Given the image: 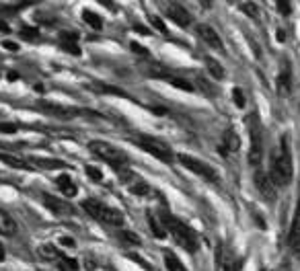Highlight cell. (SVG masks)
I'll return each instance as SVG.
<instances>
[{"label": "cell", "instance_id": "1", "mask_svg": "<svg viewBox=\"0 0 300 271\" xmlns=\"http://www.w3.org/2000/svg\"><path fill=\"white\" fill-rule=\"evenodd\" d=\"M292 175H294L292 152H290V146H288V138H284L282 144L271 152L270 177H271V181L278 187H288V185L292 183Z\"/></svg>", "mask_w": 300, "mask_h": 271}, {"label": "cell", "instance_id": "2", "mask_svg": "<svg viewBox=\"0 0 300 271\" xmlns=\"http://www.w3.org/2000/svg\"><path fill=\"white\" fill-rule=\"evenodd\" d=\"M160 222H163L167 234H171L179 246H183L187 253L198 251V237H195V232L187 226L185 222H181L179 218L171 216L169 211H163V214H160Z\"/></svg>", "mask_w": 300, "mask_h": 271}, {"label": "cell", "instance_id": "3", "mask_svg": "<svg viewBox=\"0 0 300 271\" xmlns=\"http://www.w3.org/2000/svg\"><path fill=\"white\" fill-rule=\"evenodd\" d=\"M83 210L87 211L90 218H95V220H99L103 224H107V226H121V224H123V214H121V211L111 208V206H107V204H103V202H99V199H93V197L85 199V202H83Z\"/></svg>", "mask_w": 300, "mask_h": 271}, {"label": "cell", "instance_id": "4", "mask_svg": "<svg viewBox=\"0 0 300 271\" xmlns=\"http://www.w3.org/2000/svg\"><path fill=\"white\" fill-rule=\"evenodd\" d=\"M89 150L93 152V154L101 160H105L107 164H111L113 169H125L128 167V156H125V152H121L120 148H115L107 142H103V140H93V142H89Z\"/></svg>", "mask_w": 300, "mask_h": 271}, {"label": "cell", "instance_id": "5", "mask_svg": "<svg viewBox=\"0 0 300 271\" xmlns=\"http://www.w3.org/2000/svg\"><path fill=\"white\" fill-rule=\"evenodd\" d=\"M130 140L138 148H142L144 152H148L150 156H154V158L163 160V162H171L173 160V150L169 148V144L163 142V140L152 138V136H144V134H138V136H134Z\"/></svg>", "mask_w": 300, "mask_h": 271}, {"label": "cell", "instance_id": "6", "mask_svg": "<svg viewBox=\"0 0 300 271\" xmlns=\"http://www.w3.org/2000/svg\"><path fill=\"white\" fill-rule=\"evenodd\" d=\"M146 74L152 76V78H158V80H165V82H169V85L175 87V89L187 90V92L193 90V85H191L187 78L179 76L177 72H173L171 68H167V66H163V64H150V66L146 68Z\"/></svg>", "mask_w": 300, "mask_h": 271}, {"label": "cell", "instance_id": "7", "mask_svg": "<svg viewBox=\"0 0 300 271\" xmlns=\"http://www.w3.org/2000/svg\"><path fill=\"white\" fill-rule=\"evenodd\" d=\"M177 160H179L187 171H191V173H195V175L204 177L206 181L218 183V173H216L208 162H204V160H200V158H195V156H189V154H179Z\"/></svg>", "mask_w": 300, "mask_h": 271}, {"label": "cell", "instance_id": "8", "mask_svg": "<svg viewBox=\"0 0 300 271\" xmlns=\"http://www.w3.org/2000/svg\"><path fill=\"white\" fill-rule=\"evenodd\" d=\"M251 148H249V162L253 167H257L263 158V138H261V125H259V120L255 115L251 117Z\"/></svg>", "mask_w": 300, "mask_h": 271}, {"label": "cell", "instance_id": "9", "mask_svg": "<svg viewBox=\"0 0 300 271\" xmlns=\"http://www.w3.org/2000/svg\"><path fill=\"white\" fill-rule=\"evenodd\" d=\"M41 199H43V206L48 208L54 216H60V218H64V216H74V208L68 204L66 199L54 197V195H48V193H43Z\"/></svg>", "mask_w": 300, "mask_h": 271}, {"label": "cell", "instance_id": "10", "mask_svg": "<svg viewBox=\"0 0 300 271\" xmlns=\"http://www.w3.org/2000/svg\"><path fill=\"white\" fill-rule=\"evenodd\" d=\"M165 13L167 17L173 21V23H177L179 27H187L191 25V15H189V10L185 6H181L177 2H167L165 4Z\"/></svg>", "mask_w": 300, "mask_h": 271}, {"label": "cell", "instance_id": "11", "mask_svg": "<svg viewBox=\"0 0 300 271\" xmlns=\"http://www.w3.org/2000/svg\"><path fill=\"white\" fill-rule=\"evenodd\" d=\"M195 33H198L200 39H202L204 43L210 45L212 50H216V52H224V43H222L220 35L216 33L214 27H210V25H198V27H195Z\"/></svg>", "mask_w": 300, "mask_h": 271}, {"label": "cell", "instance_id": "12", "mask_svg": "<svg viewBox=\"0 0 300 271\" xmlns=\"http://www.w3.org/2000/svg\"><path fill=\"white\" fill-rule=\"evenodd\" d=\"M240 148V140L237 136L235 129H226L220 138V144H218V150H220V154L224 156H235Z\"/></svg>", "mask_w": 300, "mask_h": 271}, {"label": "cell", "instance_id": "13", "mask_svg": "<svg viewBox=\"0 0 300 271\" xmlns=\"http://www.w3.org/2000/svg\"><path fill=\"white\" fill-rule=\"evenodd\" d=\"M255 187H257V191L268 199V202H273L275 199V185L273 181H271V177H270V173L265 175V173H255Z\"/></svg>", "mask_w": 300, "mask_h": 271}, {"label": "cell", "instance_id": "14", "mask_svg": "<svg viewBox=\"0 0 300 271\" xmlns=\"http://www.w3.org/2000/svg\"><path fill=\"white\" fill-rule=\"evenodd\" d=\"M58 43L60 48L68 54H74V56H80V48H78V33L74 31H62L60 37H58Z\"/></svg>", "mask_w": 300, "mask_h": 271}, {"label": "cell", "instance_id": "15", "mask_svg": "<svg viewBox=\"0 0 300 271\" xmlns=\"http://www.w3.org/2000/svg\"><path fill=\"white\" fill-rule=\"evenodd\" d=\"M39 109L48 111L54 117H74L78 111L72 107H62V105H56V103H48V101H41L39 103Z\"/></svg>", "mask_w": 300, "mask_h": 271}, {"label": "cell", "instance_id": "16", "mask_svg": "<svg viewBox=\"0 0 300 271\" xmlns=\"http://www.w3.org/2000/svg\"><path fill=\"white\" fill-rule=\"evenodd\" d=\"M218 271H239L237 259L224 246H220V251H218Z\"/></svg>", "mask_w": 300, "mask_h": 271}, {"label": "cell", "instance_id": "17", "mask_svg": "<svg viewBox=\"0 0 300 271\" xmlns=\"http://www.w3.org/2000/svg\"><path fill=\"white\" fill-rule=\"evenodd\" d=\"M0 234H4V237H15L17 234L15 218L10 216L8 211H2V210H0Z\"/></svg>", "mask_w": 300, "mask_h": 271}, {"label": "cell", "instance_id": "18", "mask_svg": "<svg viewBox=\"0 0 300 271\" xmlns=\"http://www.w3.org/2000/svg\"><path fill=\"white\" fill-rule=\"evenodd\" d=\"M56 185H58V189H60L66 197H74L76 191H78L76 185H74V181H72L68 175H60V177H58V179H56Z\"/></svg>", "mask_w": 300, "mask_h": 271}, {"label": "cell", "instance_id": "19", "mask_svg": "<svg viewBox=\"0 0 300 271\" xmlns=\"http://www.w3.org/2000/svg\"><path fill=\"white\" fill-rule=\"evenodd\" d=\"M278 92L280 95H288V92H290V89H292V74H290V68H284L282 72L278 74Z\"/></svg>", "mask_w": 300, "mask_h": 271}, {"label": "cell", "instance_id": "20", "mask_svg": "<svg viewBox=\"0 0 300 271\" xmlns=\"http://www.w3.org/2000/svg\"><path fill=\"white\" fill-rule=\"evenodd\" d=\"M37 253H39L41 259H45V261H60V259L64 257L60 253V249L54 246V244H41L39 249H37Z\"/></svg>", "mask_w": 300, "mask_h": 271}, {"label": "cell", "instance_id": "21", "mask_svg": "<svg viewBox=\"0 0 300 271\" xmlns=\"http://www.w3.org/2000/svg\"><path fill=\"white\" fill-rule=\"evenodd\" d=\"M0 160L6 162L8 167H13V169H31L25 160H21V158H17L13 154H4V152H0Z\"/></svg>", "mask_w": 300, "mask_h": 271}, {"label": "cell", "instance_id": "22", "mask_svg": "<svg viewBox=\"0 0 300 271\" xmlns=\"http://www.w3.org/2000/svg\"><path fill=\"white\" fill-rule=\"evenodd\" d=\"M290 246H292V251L300 257V220H296L294 226H292V232H290Z\"/></svg>", "mask_w": 300, "mask_h": 271}, {"label": "cell", "instance_id": "23", "mask_svg": "<svg viewBox=\"0 0 300 271\" xmlns=\"http://www.w3.org/2000/svg\"><path fill=\"white\" fill-rule=\"evenodd\" d=\"M83 19H85V23L89 27H93V29H101L103 27V19L99 17V15H95L93 10H83Z\"/></svg>", "mask_w": 300, "mask_h": 271}, {"label": "cell", "instance_id": "24", "mask_svg": "<svg viewBox=\"0 0 300 271\" xmlns=\"http://www.w3.org/2000/svg\"><path fill=\"white\" fill-rule=\"evenodd\" d=\"M206 64H208V70H210V74H212L216 80L224 78V68L218 64L216 60H212V58H206Z\"/></svg>", "mask_w": 300, "mask_h": 271}, {"label": "cell", "instance_id": "25", "mask_svg": "<svg viewBox=\"0 0 300 271\" xmlns=\"http://www.w3.org/2000/svg\"><path fill=\"white\" fill-rule=\"evenodd\" d=\"M148 224H150V228H152V232H154V237H156V239H165L167 230H165V226H163V222L158 224V222L154 220L152 214H148Z\"/></svg>", "mask_w": 300, "mask_h": 271}, {"label": "cell", "instance_id": "26", "mask_svg": "<svg viewBox=\"0 0 300 271\" xmlns=\"http://www.w3.org/2000/svg\"><path fill=\"white\" fill-rule=\"evenodd\" d=\"M21 37L25 39V41H37L39 39V31L35 29V27H27V25H23L21 27Z\"/></svg>", "mask_w": 300, "mask_h": 271}, {"label": "cell", "instance_id": "27", "mask_svg": "<svg viewBox=\"0 0 300 271\" xmlns=\"http://www.w3.org/2000/svg\"><path fill=\"white\" fill-rule=\"evenodd\" d=\"M130 191L134 193V195H148L150 193V187L144 183V181H140V179H138L132 187H130Z\"/></svg>", "mask_w": 300, "mask_h": 271}, {"label": "cell", "instance_id": "28", "mask_svg": "<svg viewBox=\"0 0 300 271\" xmlns=\"http://www.w3.org/2000/svg\"><path fill=\"white\" fill-rule=\"evenodd\" d=\"M33 162H37L39 167H45V169H60V167H66L62 160H45V158H33Z\"/></svg>", "mask_w": 300, "mask_h": 271}, {"label": "cell", "instance_id": "29", "mask_svg": "<svg viewBox=\"0 0 300 271\" xmlns=\"http://www.w3.org/2000/svg\"><path fill=\"white\" fill-rule=\"evenodd\" d=\"M165 261H167V267H169V271H183L181 269V265H179V261H177V257L173 255V253H165Z\"/></svg>", "mask_w": 300, "mask_h": 271}, {"label": "cell", "instance_id": "30", "mask_svg": "<svg viewBox=\"0 0 300 271\" xmlns=\"http://www.w3.org/2000/svg\"><path fill=\"white\" fill-rule=\"evenodd\" d=\"M121 239L125 242H130V244H140V237L134 234V232H130V230H121Z\"/></svg>", "mask_w": 300, "mask_h": 271}, {"label": "cell", "instance_id": "31", "mask_svg": "<svg viewBox=\"0 0 300 271\" xmlns=\"http://www.w3.org/2000/svg\"><path fill=\"white\" fill-rule=\"evenodd\" d=\"M275 4H278V10H280V13L284 15V17H288V15H290V2H288V0H275Z\"/></svg>", "mask_w": 300, "mask_h": 271}, {"label": "cell", "instance_id": "32", "mask_svg": "<svg viewBox=\"0 0 300 271\" xmlns=\"http://www.w3.org/2000/svg\"><path fill=\"white\" fill-rule=\"evenodd\" d=\"M87 175L90 177V179H95V181H101V179H103L101 171H99V169H95V167H87Z\"/></svg>", "mask_w": 300, "mask_h": 271}, {"label": "cell", "instance_id": "33", "mask_svg": "<svg viewBox=\"0 0 300 271\" xmlns=\"http://www.w3.org/2000/svg\"><path fill=\"white\" fill-rule=\"evenodd\" d=\"M150 21H152V25L160 31V33H163V35H167V27H165V23L163 21H160L158 17H150Z\"/></svg>", "mask_w": 300, "mask_h": 271}, {"label": "cell", "instance_id": "34", "mask_svg": "<svg viewBox=\"0 0 300 271\" xmlns=\"http://www.w3.org/2000/svg\"><path fill=\"white\" fill-rule=\"evenodd\" d=\"M243 10H245V13H249V17L257 19V6L253 4V2H247V4H243Z\"/></svg>", "mask_w": 300, "mask_h": 271}, {"label": "cell", "instance_id": "35", "mask_svg": "<svg viewBox=\"0 0 300 271\" xmlns=\"http://www.w3.org/2000/svg\"><path fill=\"white\" fill-rule=\"evenodd\" d=\"M0 132H2V134H15L17 125L15 123H0Z\"/></svg>", "mask_w": 300, "mask_h": 271}, {"label": "cell", "instance_id": "36", "mask_svg": "<svg viewBox=\"0 0 300 271\" xmlns=\"http://www.w3.org/2000/svg\"><path fill=\"white\" fill-rule=\"evenodd\" d=\"M235 103H237V107H245V99H243L240 89H235Z\"/></svg>", "mask_w": 300, "mask_h": 271}, {"label": "cell", "instance_id": "37", "mask_svg": "<svg viewBox=\"0 0 300 271\" xmlns=\"http://www.w3.org/2000/svg\"><path fill=\"white\" fill-rule=\"evenodd\" d=\"M2 48L8 52H19V45L15 41H2Z\"/></svg>", "mask_w": 300, "mask_h": 271}, {"label": "cell", "instance_id": "38", "mask_svg": "<svg viewBox=\"0 0 300 271\" xmlns=\"http://www.w3.org/2000/svg\"><path fill=\"white\" fill-rule=\"evenodd\" d=\"M130 48H132L136 54H142V56H146V54H148V52H146V48H142V45H138L136 41H132V43H130Z\"/></svg>", "mask_w": 300, "mask_h": 271}, {"label": "cell", "instance_id": "39", "mask_svg": "<svg viewBox=\"0 0 300 271\" xmlns=\"http://www.w3.org/2000/svg\"><path fill=\"white\" fill-rule=\"evenodd\" d=\"M198 2H200L204 8H210V6L214 4V0H198Z\"/></svg>", "mask_w": 300, "mask_h": 271}, {"label": "cell", "instance_id": "40", "mask_svg": "<svg viewBox=\"0 0 300 271\" xmlns=\"http://www.w3.org/2000/svg\"><path fill=\"white\" fill-rule=\"evenodd\" d=\"M97 2H101L103 6H107V8H113V0H97Z\"/></svg>", "mask_w": 300, "mask_h": 271}, {"label": "cell", "instance_id": "41", "mask_svg": "<svg viewBox=\"0 0 300 271\" xmlns=\"http://www.w3.org/2000/svg\"><path fill=\"white\" fill-rule=\"evenodd\" d=\"M0 31H4V33H8V31H10V29H8V25H6L4 21H0Z\"/></svg>", "mask_w": 300, "mask_h": 271}, {"label": "cell", "instance_id": "42", "mask_svg": "<svg viewBox=\"0 0 300 271\" xmlns=\"http://www.w3.org/2000/svg\"><path fill=\"white\" fill-rule=\"evenodd\" d=\"M62 244H68V246H74V241H72V239H62Z\"/></svg>", "mask_w": 300, "mask_h": 271}, {"label": "cell", "instance_id": "43", "mask_svg": "<svg viewBox=\"0 0 300 271\" xmlns=\"http://www.w3.org/2000/svg\"><path fill=\"white\" fill-rule=\"evenodd\" d=\"M0 259H4V251H2V244H0Z\"/></svg>", "mask_w": 300, "mask_h": 271}, {"label": "cell", "instance_id": "44", "mask_svg": "<svg viewBox=\"0 0 300 271\" xmlns=\"http://www.w3.org/2000/svg\"><path fill=\"white\" fill-rule=\"evenodd\" d=\"M261 271H270V269H261Z\"/></svg>", "mask_w": 300, "mask_h": 271}]
</instances>
